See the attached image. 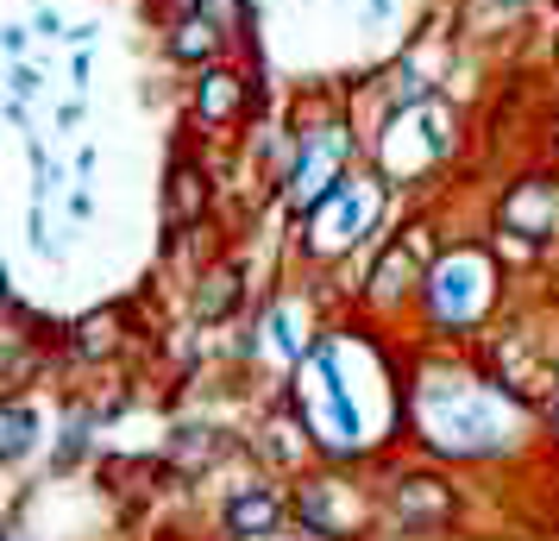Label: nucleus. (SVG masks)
<instances>
[{"mask_svg":"<svg viewBox=\"0 0 559 541\" xmlns=\"http://www.w3.org/2000/svg\"><path fill=\"white\" fill-rule=\"evenodd\" d=\"M233 529H239V536H264V529H277V504H271V497H264V491H258V497H239V504H233Z\"/></svg>","mask_w":559,"mask_h":541,"instance_id":"f257e3e1","label":"nucleus"},{"mask_svg":"<svg viewBox=\"0 0 559 541\" xmlns=\"http://www.w3.org/2000/svg\"><path fill=\"white\" fill-rule=\"evenodd\" d=\"M233 296H239V278H233V271H214V278H207V296L195 303V309H202L207 321H221V315L233 309Z\"/></svg>","mask_w":559,"mask_h":541,"instance_id":"f03ea898","label":"nucleus"},{"mask_svg":"<svg viewBox=\"0 0 559 541\" xmlns=\"http://www.w3.org/2000/svg\"><path fill=\"white\" fill-rule=\"evenodd\" d=\"M333 152H340V145H321V152L308 157V177H328V170H333ZM314 196H321V183H302V170H296V189H289V202L302 208V202H314Z\"/></svg>","mask_w":559,"mask_h":541,"instance_id":"7ed1b4c3","label":"nucleus"},{"mask_svg":"<svg viewBox=\"0 0 559 541\" xmlns=\"http://www.w3.org/2000/svg\"><path fill=\"white\" fill-rule=\"evenodd\" d=\"M227 107H233V77H214V82H207L202 114H207V120H227Z\"/></svg>","mask_w":559,"mask_h":541,"instance_id":"20e7f679","label":"nucleus"},{"mask_svg":"<svg viewBox=\"0 0 559 541\" xmlns=\"http://www.w3.org/2000/svg\"><path fill=\"white\" fill-rule=\"evenodd\" d=\"M207 45H214V32H207V26H182L177 57H195V51H207Z\"/></svg>","mask_w":559,"mask_h":541,"instance_id":"39448f33","label":"nucleus"},{"mask_svg":"<svg viewBox=\"0 0 559 541\" xmlns=\"http://www.w3.org/2000/svg\"><path fill=\"white\" fill-rule=\"evenodd\" d=\"M107 340H114V321H88V328H82V353H95Z\"/></svg>","mask_w":559,"mask_h":541,"instance_id":"423d86ee","label":"nucleus"},{"mask_svg":"<svg viewBox=\"0 0 559 541\" xmlns=\"http://www.w3.org/2000/svg\"><path fill=\"white\" fill-rule=\"evenodd\" d=\"M26 428H32V422H26V410H13V415H7V447H13V454L26 447Z\"/></svg>","mask_w":559,"mask_h":541,"instance_id":"0eeeda50","label":"nucleus"},{"mask_svg":"<svg viewBox=\"0 0 559 541\" xmlns=\"http://www.w3.org/2000/svg\"><path fill=\"white\" fill-rule=\"evenodd\" d=\"M189 7H195V0H189Z\"/></svg>","mask_w":559,"mask_h":541,"instance_id":"6e6552de","label":"nucleus"}]
</instances>
